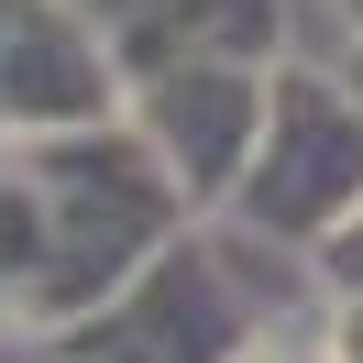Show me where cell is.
Here are the masks:
<instances>
[{
    "mask_svg": "<svg viewBox=\"0 0 363 363\" xmlns=\"http://www.w3.org/2000/svg\"><path fill=\"white\" fill-rule=\"evenodd\" d=\"M23 165H33V187H45V275H33V297H23L11 330H67V319H89L99 297H111L143 253H165L177 220L199 209L177 187V165L133 133V111L89 121V133H33Z\"/></svg>",
    "mask_w": 363,
    "mask_h": 363,
    "instance_id": "6da1fadb",
    "label": "cell"
},
{
    "mask_svg": "<svg viewBox=\"0 0 363 363\" xmlns=\"http://www.w3.org/2000/svg\"><path fill=\"white\" fill-rule=\"evenodd\" d=\"M242 330H253V308H242V286H231V264L199 253V242H165V253H143L89 319H67V330H45V341H67V352H89V363H231Z\"/></svg>",
    "mask_w": 363,
    "mask_h": 363,
    "instance_id": "7a4b0ae2",
    "label": "cell"
},
{
    "mask_svg": "<svg viewBox=\"0 0 363 363\" xmlns=\"http://www.w3.org/2000/svg\"><path fill=\"white\" fill-rule=\"evenodd\" d=\"M363 199V111L319 77H275L264 89V133L242 165V209L264 231H319Z\"/></svg>",
    "mask_w": 363,
    "mask_h": 363,
    "instance_id": "3957f363",
    "label": "cell"
},
{
    "mask_svg": "<svg viewBox=\"0 0 363 363\" xmlns=\"http://www.w3.org/2000/svg\"><path fill=\"white\" fill-rule=\"evenodd\" d=\"M133 99V67H121V33L77 0H23L11 11V45H0V133H89V121H121Z\"/></svg>",
    "mask_w": 363,
    "mask_h": 363,
    "instance_id": "277c9868",
    "label": "cell"
},
{
    "mask_svg": "<svg viewBox=\"0 0 363 363\" xmlns=\"http://www.w3.org/2000/svg\"><path fill=\"white\" fill-rule=\"evenodd\" d=\"M121 111H133V133L155 143L165 165H177L187 199H220V187H242V165H253L264 77H253L242 55H187V67H143Z\"/></svg>",
    "mask_w": 363,
    "mask_h": 363,
    "instance_id": "5b68a950",
    "label": "cell"
},
{
    "mask_svg": "<svg viewBox=\"0 0 363 363\" xmlns=\"http://www.w3.org/2000/svg\"><path fill=\"white\" fill-rule=\"evenodd\" d=\"M77 11H99V23L121 33V23H133V11H155V0H77Z\"/></svg>",
    "mask_w": 363,
    "mask_h": 363,
    "instance_id": "8992f818",
    "label": "cell"
},
{
    "mask_svg": "<svg viewBox=\"0 0 363 363\" xmlns=\"http://www.w3.org/2000/svg\"><path fill=\"white\" fill-rule=\"evenodd\" d=\"M23 363H89V352H67V341H45V330H33V341H23Z\"/></svg>",
    "mask_w": 363,
    "mask_h": 363,
    "instance_id": "52a82bcc",
    "label": "cell"
},
{
    "mask_svg": "<svg viewBox=\"0 0 363 363\" xmlns=\"http://www.w3.org/2000/svg\"><path fill=\"white\" fill-rule=\"evenodd\" d=\"M11 11H23V0H0V45H11Z\"/></svg>",
    "mask_w": 363,
    "mask_h": 363,
    "instance_id": "ba28073f",
    "label": "cell"
},
{
    "mask_svg": "<svg viewBox=\"0 0 363 363\" xmlns=\"http://www.w3.org/2000/svg\"><path fill=\"white\" fill-rule=\"evenodd\" d=\"M352 11H363V0H352Z\"/></svg>",
    "mask_w": 363,
    "mask_h": 363,
    "instance_id": "9c48e42d",
    "label": "cell"
}]
</instances>
